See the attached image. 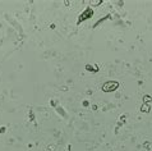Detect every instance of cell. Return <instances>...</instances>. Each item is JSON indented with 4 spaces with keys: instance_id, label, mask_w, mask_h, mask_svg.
Segmentation results:
<instances>
[{
    "instance_id": "6da1fadb",
    "label": "cell",
    "mask_w": 152,
    "mask_h": 151,
    "mask_svg": "<svg viewBox=\"0 0 152 151\" xmlns=\"http://www.w3.org/2000/svg\"><path fill=\"white\" fill-rule=\"evenodd\" d=\"M118 86H119V85H118V82H107V83H105V85H104V91L105 92L114 91Z\"/></svg>"
},
{
    "instance_id": "7a4b0ae2",
    "label": "cell",
    "mask_w": 152,
    "mask_h": 151,
    "mask_svg": "<svg viewBox=\"0 0 152 151\" xmlns=\"http://www.w3.org/2000/svg\"><path fill=\"white\" fill-rule=\"evenodd\" d=\"M91 15H92V10H91V8H87V9L84 10L83 13L81 14V17H79V22H82V21L87 19V18H90Z\"/></svg>"
}]
</instances>
